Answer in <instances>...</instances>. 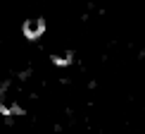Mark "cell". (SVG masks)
Returning a JSON list of instances; mask_svg holds the SVG:
<instances>
[{"instance_id":"cell-2","label":"cell","mask_w":145,"mask_h":134,"mask_svg":"<svg viewBox=\"0 0 145 134\" xmlns=\"http://www.w3.org/2000/svg\"><path fill=\"white\" fill-rule=\"evenodd\" d=\"M52 62L55 65H69L71 62V53H57V55H52Z\"/></svg>"},{"instance_id":"cell-1","label":"cell","mask_w":145,"mask_h":134,"mask_svg":"<svg viewBox=\"0 0 145 134\" xmlns=\"http://www.w3.org/2000/svg\"><path fill=\"white\" fill-rule=\"evenodd\" d=\"M22 31H24V36L26 38H31V41H36V38H40L43 36V31H45V22L43 19H26L24 22V27H22Z\"/></svg>"}]
</instances>
